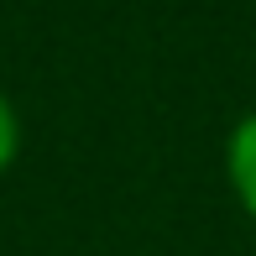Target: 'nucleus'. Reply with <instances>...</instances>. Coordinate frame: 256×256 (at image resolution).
<instances>
[{
    "instance_id": "1",
    "label": "nucleus",
    "mask_w": 256,
    "mask_h": 256,
    "mask_svg": "<svg viewBox=\"0 0 256 256\" xmlns=\"http://www.w3.org/2000/svg\"><path fill=\"white\" fill-rule=\"evenodd\" d=\"M225 183L236 194L240 214L256 225V110H246L225 136Z\"/></svg>"
},
{
    "instance_id": "2",
    "label": "nucleus",
    "mask_w": 256,
    "mask_h": 256,
    "mask_svg": "<svg viewBox=\"0 0 256 256\" xmlns=\"http://www.w3.org/2000/svg\"><path fill=\"white\" fill-rule=\"evenodd\" d=\"M16 157H21V115H16V104L0 94V172Z\"/></svg>"
}]
</instances>
